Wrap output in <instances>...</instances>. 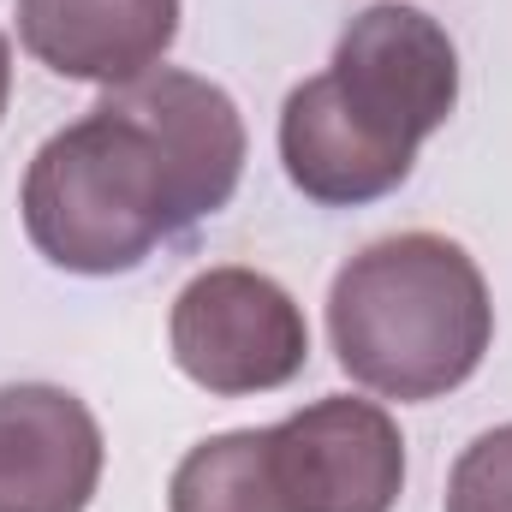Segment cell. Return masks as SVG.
<instances>
[{
	"instance_id": "6da1fadb",
	"label": "cell",
	"mask_w": 512,
	"mask_h": 512,
	"mask_svg": "<svg viewBox=\"0 0 512 512\" xmlns=\"http://www.w3.org/2000/svg\"><path fill=\"white\" fill-rule=\"evenodd\" d=\"M245 179V120L197 72L155 66L54 131L24 173V233L66 274H131L221 215Z\"/></svg>"
},
{
	"instance_id": "7a4b0ae2",
	"label": "cell",
	"mask_w": 512,
	"mask_h": 512,
	"mask_svg": "<svg viewBox=\"0 0 512 512\" xmlns=\"http://www.w3.org/2000/svg\"><path fill=\"white\" fill-rule=\"evenodd\" d=\"M459 108V48L417 6H364L334 42L328 72L280 108L286 179L322 209H364L399 191L423 137Z\"/></svg>"
},
{
	"instance_id": "3957f363",
	"label": "cell",
	"mask_w": 512,
	"mask_h": 512,
	"mask_svg": "<svg viewBox=\"0 0 512 512\" xmlns=\"http://www.w3.org/2000/svg\"><path fill=\"white\" fill-rule=\"evenodd\" d=\"M328 340L358 387L423 405L465 387L495 340L489 280L441 233L376 239L334 274Z\"/></svg>"
},
{
	"instance_id": "277c9868",
	"label": "cell",
	"mask_w": 512,
	"mask_h": 512,
	"mask_svg": "<svg viewBox=\"0 0 512 512\" xmlns=\"http://www.w3.org/2000/svg\"><path fill=\"white\" fill-rule=\"evenodd\" d=\"M173 364L215 399L274 393L310 364L298 298L256 268H203L167 316Z\"/></svg>"
},
{
	"instance_id": "5b68a950",
	"label": "cell",
	"mask_w": 512,
	"mask_h": 512,
	"mask_svg": "<svg viewBox=\"0 0 512 512\" xmlns=\"http://www.w3.org/2000/svg\"><path fill=\"white\" fill-rule=\"evenodd\" d=\"M262 465L280 512H393L405 489V435L376 399H316L262 429Z\"/></svg>"
},
{
	"instance_id": "8992f818",
	"label": "cell",
	"mask_w": 512,
	"mask_h": 512,
	"mask_svg": "<svg viewBox=\"0 0 512 512\" xmlns=\"http://www.w3.org/2000/svg\"><path fill=\"white\" fill-rule=\"evenodd\" d=\"M102 423L54 382L0 387V512H84L102 483Z\"/></svg>"
},
{
	"instance_id": "52a82bcc",
	"label": "cell",
	"mask_w": 512,
	"mask_h": 512,
	"mask_svg": "<svg viewBox=\"0 0 512 512\" xmlns=\"http://www.w3.org/2000/svg\"><path fill=\"white\" fill-rule=\"evenodd\" d=\"M179 36V0H18V42L36 66L78 84H131Z\"/></svg>"
},
{
	"instance_id": "ba28073f",
	"label": "cell",
	"mask_w": 512,
	"mask_h": 512,
	"mask_svg": "<svg viewBox=\"0 0 512 512\" xmlns=\"http://www.w3.org/2000/svg\"><path fill=\"white\" fill-rule=\"evenodd\" d=\"M167 512H280L262 465V429L197 441L167 483Z\"/></svg>"
},
{
	"instance_id": "9c48e42d",
	"label": "cell",
	"mask_w": 512,
	"mask_h": 512,
	"mask_svg": "<svg viewBox=\"0 0 512 512\" xmlns=\"http://www.w3.org/2000/svg\"><path fill=\"white\" fill-rule=\"evenodd\" d=\"M447 512H512V423L477 435L453 477H447Z\"/></svg>"
},
{
	"instance_id": "30bf717a",
	"label": "cell",
	"mask_w": 512,
	"mask_h": 512,
	"mask_svg": "<svg viewBox=\"0 0 512 512\" xmlns=\"http://www.w3.org/2000/svg\"><path fill=\"white\" fill-rule=\"evenodd\" d=\"M6 96H12V48H6V30H0V114H6Z\"/></svg>"
}]
</instances>
